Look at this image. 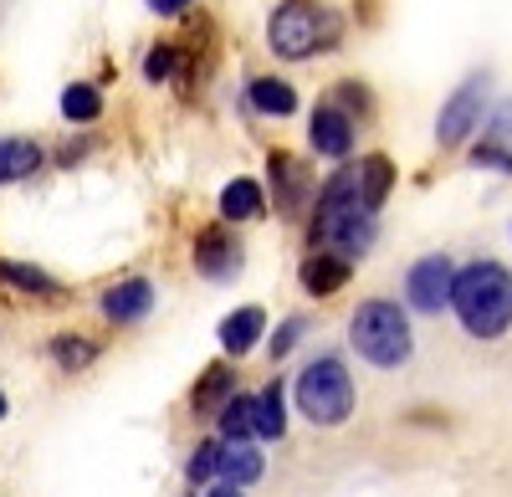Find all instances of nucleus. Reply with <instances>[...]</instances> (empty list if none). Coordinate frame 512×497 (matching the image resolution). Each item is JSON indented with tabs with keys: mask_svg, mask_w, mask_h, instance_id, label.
Returning a JSON list of instances; mask_svg holds the SVG:
<instances>
[{
	"mask_svg": "<svg viewBox=\"0 0 512 497\" xmlns=\"http://www.w3.org/2000/svg\"><path fill=\"white\" fill-rule=\"evenodd\" d=\"M451 308L472 339H502L512 328V272L492 257L456 267L451 282Z\"/></svg>",
	"mask_w": 512,
	"mask_h": 497,
	"instance_id": "obj_1",
	"label": "nucleus"
},
{
	"mask_svg": "<svg viewBox=\"0 0 512 497\" xmlns=\"http://www.w3.org/2000/svg\"><path fill=\"white\" fill-rule=\"evenodd\" d=\"M313 241L349 262L374 246V211H364L359 200V170H338L313 195Z\"/></svg>",
	"mask_w": 512,
	"mask_h": 497,
	"instance_id": "obj_2",
	"label": "nucleus"
},
{
	"mask_svg": "<svg viewBox=\"0 0 512 497\" xmlns=\"http://www.w3.org/2000/svg\"><path fill=\"white\" fill-rule=\"evenodd\" d=\"M349 344L359 349V359H369L374 369H400L415 354V334H410V318L395 298H364L354 308L349 323Z\"/></svg>",
	"mask_w": 512,
	"mask_h": 497,
	"instance_id": "obj_3",
	"label": "nucleus"
},
{
	"mask_svg": "<svg viewBox=\"0 0 512 497\" xmlns=\"http://www.w3.org/2000/svg\"><path fill=\"white\" fill-rule=\"evenodd\" d=\"M267 41H272L277 57L303 62V57H313V52L338 41V16L328 6H318V0H282L267 21Z\"/></svg>",
	"mask_w": 512,
	"mask_h": 497,
	"instance_id": "obj_4",
	"label": "nucleus"
},
{
	"mask_svg": "<svg viewBox=\"0 0 512 497\" xmlns=\"http://www.w3.org/2000/svg\"><path fill=\"white\" fill-rule=\"evenodd\" d=\"M297 410H303L313 426H344L354 416L349 364L338 354H318L303 375H297Z\"/></svg>",
	"mask_w": 512,
	"mask_h": 497,
	"instance_id": "obj_5",
	"label": "nucleus"
},
{
	"mask_svg": "<svg viewBox=\"0 0 512 497\" xmlns=\"http://www.w3.org/2000/svg\"><path fill=\"white\" fill-rule=\"evenodd\" d=\"M451 282H456V262L431 252L405 272V298L415 313H441V308H451Z\"/></svg>",
	"mask_w": 512,
	"mask_h": 497,
	"instance_id": "obj_6",
	"label": "nucleus"
},
{
	"mask_svg": "<svg viewBox=\"0 0 512 497\" xmlns=\"http://www.w3.org/2000/svg\"><path fill=\"white\" fill-rule=\"evenodd\" d=\"M482 108H487V72H472L461 82V88L446 98V108H441V118H436V139L451 149V144H461L466 134L482 123Z\"/></svg>",
	"mask_w": 512,
	"mask_h": 497,
	"instance_id": "obj_7",
	"label": "nucleus"
},
{
	"mask_svg": "<svg viewBox=\"0 0 512 497\" xmlns=\"http://www.w3.org/2000/svg\"><path fill=\"white\" fill-rule=\"evenodd\" d=\"M195 267H200V277H210V282H231V277L241 272V241H236L226 226L200 231V236H195Z\"/></svg>",
	"mask_w": 512,
	"mask_h": 497,
	"instance_id": "obj_8",
	"label": "nucleus"
},
{
	"mask_svg": "<svg viewBox=\"0 0 512 497\" xmlns=\"http://www.w3.org/2000/svg\"><path fill=\"white\" fill-rule=\"evenodd\" d=\"M308 139H313V149L323 159H349V149H354V118L338 103H318L313 123H308Z\"/></svg>",
	"mask_w": 512,
	"mask_h": 497,
	"instance_id": "obj_9",
	"label": "nucleus"
},
{
	"mask_svg": "<svg viewBox=\"0 0 512 497\" xmlns=\"http://www.w3.org/2000/svg\"><path fill=\"white\" fill-rule=\"evenodd\" d=\"M267 175H272V195H277V211L282 216H297V211H303V205L313 200V185H308V170H303V164H297L292 154H272L267 159Z\"/></svg>",
	"mask_w": 512,
	"mask_h": 497,
	"instance_id": "obj_10",
	"label": "nucleus"
},
{
	"mask_svg": "<svg viewBox=\"0 0 512 497\" xmlns=\"http://www.w3.org/2000/svg\"><path fill=\"white\" fill-rule=\"evenodd\" d=\"M149 308H154V282L149 277H128V282H118V287L103 293V318L108 323H139Z\"/></svg>",
	"mask_w": 512,
	"mask_h": 497,
	"instance_id": "obj_11",
	"label": "nucleus"
},
{
	"mask_svg": "<svg viewBox=\"0 0 512 497\" xmlns=\"http://www.w3.org/2000/svg\"><path fill=\"white\" fill-rule=\"evenodd\" d=\"M297 277H303V293L328 298V293H338V287L349 282V257H338V252H313Z\"/></svg>",
	"mask_w": 512,
	"mask_h": 497,
	"instance_id": "obj_12",
	"label": "nucleus"
},
{
	"mask_svg": "<svg viewBox=\"0 0 512 497\" xmlns=\"http://www.w3.org/2000/svg\"><path fill=\"white\" fill-rule=\"evenodd\" d=\"M262 472H267V462L251 441H221V472L216 477H226L231 487H251Z\"/></svg>",
	"mask_w": 512,
	"mask_h": 497,
	"instance_id": "obj_13",
	"label": "nucleus"
},
{
	"mask_svg": "<svg viewBox=\"0 0 512 497\" xmlns=\"http://www.w3.org/2000/svg\"><path fill=\"white\" fill-rule=\"evenodd\" d=\"M262 328H267V313L262 308H236L226 323H221V349L226 354H251L256 349V339H262Z\"/></svg>",
	"mask_w": 512,
	"mask_h": 497,
	"instance_id": "obj_14",
	"label": "nucleus"
},
{
	"mask_svg": "<svg viewBox=\"0 0 512 497\" xmlns=\"http://www.w3.org/2000/svg\"><path fill=\"white\" fill-rule=\"evenodd\" d=\"M246 103L262 113V118H287V113H297V93H292V82H282V77H256L251 88H246Z\"/></svg>",
	"mask_w": 512,
	"mask_h": 497,
	"instance_id": "obj_15",
	"label": "nucleus"
},
{
	"mask_svg": "<svg viewBox=\"0 0 512 497\" xmlns=\"http://www.w3.org/2000/svg\"><path fill=\"white\" fill-rule=\"evenodd\" d=\"M236 395V375H231V364H210L205 375H200V385H195V395H190V405L200 410V416H221V405Z\"/></svg>",
	"mask_w": 512,
	"mask_h": 497,
	"instance_id": "obj_16",
	"label": "nucleus"
},
{
	"mask_svg": "<svg viewBox=\"0 0 512 497\" xmlns=\"http://www.w3.org/2000/svg\"><path fill=\"white\" fill-rule=\"evenodd\" d=\"M390 185H395V164L390 159L384 154L359 159V200H364V211H379V205L390 200Z\"/></svg>",
	"mask_w": 512,
	"mask_h": 497,
	"instance_id": "obj_17",
	"label": "nucleus"
},
{
	"mask_svg": "<svg viewBox=\"0 0 512 497\" xmlns=\"http://www.w3.org/2000/svg\"><path fill=\"white\" fill-rule=\"evenodd\" d=\"M36 164H41V149L31 139H0V185L31 180Z\"/></svg>",
	"mask_w": 512,
	"mask_h": 497,
	"instance_id": "obj_18",
	"label": "nucleus"
},
{
	"mask_svg": "<svg viewBox=\"0 0 512 497\" xmlns=\"http://www.w3.org/2000/svg\"><path fill=\"white\" fill-rule=\"evenodd\" d=\"M262 211H267V200H262V185L256 180H231L221 190V216L226 221H256Z\"/></svg>",
	"mask_w": 512,
	"mask_h": 497,
	"instance_id": "obj_19",
	"label": "nucleus"
},
{
	"mask_svg": "<svg viewBox=\"0 0 512 497\" xmlns=\"http://www.w3.org/2000/svg\"><path fill=\"white\" fill-rule=\"evenodd\" d=\"M287 431V395H282V380L267 385L262 395H256V436L262 441H277Z\"/></svg>",
	"mask_w": 512,
	"mask_h": 497,
	"instance_id": "obj_20",
	"label": "nucleus"
},
{
	"mask_svg": "<svg viewBox=\"0 0 512 497\" xmlns=\"http://www.w3.org/2000/svg\"><path fill=\"white\" fill-rule=\"evenodd\" d=\"M221 436L226 441H251L256 436V395H231L226 405H221Z\"/></svg>",
	"mask_w": 512,
	"mask_h": 497,
	"instance_id": "obj_21",
	"label": "nucleus"
},
{
	"mask_svg": "<svg viewBox=\"0 0 512 497\" xmlns=\"http://www.w3.org/2000/svg\"><path fill=\"white\" fill-rule=\"evenodd\" d=\"M0 282L21 287V293H41V298H57V293H62V287L41 272V267H26V262H11V257H0Z\"/></svg>",
	"mask_w": 512,
	"mask_h": 497,
	"instance_id": "obj_22",
	"label": "nucleus"
},
{
	"mask_svg": "<svg viewBox=\"0 0 512 497\" xmlns=\"http://www.w3.org/2000/svg\"><path fill=\"white\" fill-rule=\"evenodd\" d=\"M62 113H67L72 123H93V118L103 113V93L93 88V82H72V88L62 93Z\"/></svg>",
	"mask_w": 512,
	"mask_h": 497,
	"instance_id": "obj_23",
	"label": "nucleus"
},
{
	"mask_svg": "<svg viewBox=\"0 0 512 497\" xmlns=\"http://www.w3.org/2000/svg\"><path fill=\"white\" fill-rule=\"evenodd\" d=\"M52 359H57L62 369H88V364L98 359V344L82 339V334H57V339H52Z\"/></svg>",
	"mask_w": 512,
	"mask_h": 497,
	"instance_id": "obj_24",
	"label": "nucleus"
},
{
	"mask_svg": "<svg viewBox=\"0 0 512 497\" xmlns=\"http://www.w3.org/2000/svg\"><path fill=\"white\" fill-rule=\"evenodd\" d=\"M216 472H221V441H200L190 451V462H185V477L190 482H210Z\"/></svg>",
	"mask_w": 512,
	"mask_h": 497,
	"instance_id": "obj_25",
	"label": "nucleus"
},
{
	"mask_svg": "<svg viewBox=\"0 0 512 497\" xmlns=\"http://www.w3.org/2000/svg\"><path fill=\"white\" fill-rule=\"evenodd\" d=\"M175 67H180V52L169 47V41H159V47L144 57V77H149V82H164V77L175 72Z\"/></svg>",
	"mask_w": 512,
	"mask_h": 497,
	"instance_id": "obj_26",
	"label": "nucleus"
},
{
	"mask_svg": "<svg viewBox=\"0 0 512 497\" xmlns=\"http://www.w3.org/2000/svg\"><path fill=\"white\" fill-rule=\"evenodd\" d=\"M303 334H308V318H287V323L277 328V334H272V344H267V349H272V359L292 354V349H297V339H303Z\"/></svg>",
	"mask_w": 512,
	"mask_h": 497,
	"instance_id": "obj_27",
	"label": "nucleus"
},
{
	"mask_svg": "<svg viewBox=\"0 0 512 497\" xmlns=\"http://www.w3.org/2000/svg\"><path fill=\"white\" fill-rule=\"evenodd\" d=\"M472 164H487V170H502V175H512V154H507L497 139H482V144L472 149Z\"/></svg>",
	"mask_w": 512,
	"mask_h": 497,
	"instance_id": "obj_28",
	"label": "nucleus"
},
{
	"mask_svg": "<svg viewBox=\"0 0 512 497\" xmlns=\"http://www.w3.org/2000/svg\"><path fill=\"white\" fill-rule=\"evenodd\" d=\"M195 0H149V11L154 16H180V11H190Z\"/></svg>",
	"mask_w": 512,
	"mask_h": 497,
	"instance_id": "obj_29",
	"label": "nucleus"
},
{
	"mask_svg": "<svg viewBox=\"0 0 512 497\" xmlns=\"http://www.w3.org/2000/svg\"><path fill=\"white\" fill-rule=\"evenodd\" d=\"M210 497H241V487H231V482H221L216 492H210Z\"/></svg>",
	"mask_w": 512,
	"mask_h": 497,
	"instance_id": "obj_30",
	"label": "nucleus"
},
{
	"mask_svg": "<svg viewBox=\"0 0 512 497\" xmlns=\"http://www.w3.org/2000/svg\"><path fill=\"white\" fill-rule=\"evenodd\" d=\"M0 421H6V395H0Z\"/></svg>",
	"mask_w": 512,
	"mask_h": 497,
	"instance_id": "obj_31",
	"label": "nucleus"
}]
</instances>
